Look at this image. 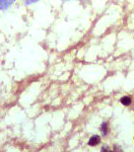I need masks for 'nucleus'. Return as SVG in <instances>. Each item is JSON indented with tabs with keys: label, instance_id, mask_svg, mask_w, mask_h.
I'll return each instance as SVG.
<instances>
[{
	"label": "nucleus",
	"instance_id": "nucleus-1",
	"mask_svg": "<svg viewBox=\"0 0 134 152\" xmlns=\"http://www.w3.org/2000/svg\"><path fill=\"white\" fill-rule=\"evenodd\" d=\"M100 143V137L99 135H93L92 137L89 139V142H88V144L90 145V146H97V145H99Z\"/></svg>",
	"mask_w": 134,
	"mask_h": 152
},
{
	"label": "nucleus",
	"instance_id": "nucleus-2",
	"mask_svg": "<svg viewBox=\"0 0 134 152\" xmlns=\"http://www.w3.org/2000/svg\"><path fill=\"white\" fill-rule=\"evenodd\" d=\"M13 2H14V0H0V9H1V10H5V9H7Z\"/></svg>",
	"mask_w": 134,
	"mask_h": 152
},
{
	"label": "nucleus",
	"instance_id": "nucleus-3",
	"mask_svg": "<svg viewBox=\"0 0 134 152\" xmlns=\"http://www.w3.org/2000/svg\"><path fill=\"white\" fill-rule=\"evenodd\" d=\"M131 98L130 97H128V96H124V97H122V98L120 99V103L122 105H124V106H130L131 105Z\"/></svg>",
	"mask_w": 134,
	"mask_h": 152
},
{
	"label": "nucleus",
	"instance_id": "nucleus-4",
	"mask_svg": "<svg viewBox=\"0 0 134 152\" xmlns=\"http://www.w3.org/2000/svg\"><path fill=\"white\" fill-rule=\"evenodd\" d=\"M100 132H102V133L103 135H106L109 132V126L106 123H103L102 126H100Z\"/></svg>",
	"mask_w": 134,
	"mask_h": 152
},
{
	"label": "nucleus",
	"instance_id": "nucleus-5",
	"mask_svg": "<svg viewBox=\"0 0 134 152\" xmlns=\"http://www.w3.org/2000/svg\"><path fill=\"white\" fill-rule=\"evenodd\" d=\"M36 1H39V0H27L26 1V4L27 5H30V4H32V3H35Z\"/></svg>",
	"mask_w": 134,
	"mask_h": 152
}]
</instances>
